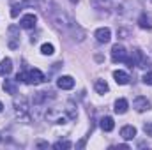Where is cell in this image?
I'll list each match as a JSON object with an SVG mask.
<instances>
[{
    "mask_svg": "<svg viewBox=\"0 0 152 150\" xmlns=\"http://www.w3.org/2000/svg\"><path fill=\"white\" fill-rule=\"evenodd\" d=\"M138 25H140L142 28H152V20H151V16H147V14H142V16L138 18Z\"/></svg>",
    "mask_w": 152,
    "mask_h": 150,
    "instance_id": "obj_20",
    "label": "cell"
},
{
    "mask_svg": "<svg viewBox=\"0 0 152 150\" xmlns=\"http://www.w3.org/2000/svg\"><path fill=\"white\" fill-rule=\"evenodd\" d=\"M94 2H97V0H94ZM104 2H106V4H108V2H110V0H101V7H104Z\"/></svg>",
    "mask_w": 152,
    "mask_h": 150,
    "instance_id": "obj_28",
    "label": "cell"
},
{
    "mask_svg": "<svg viewBox=\"0 0 152 150\" xmlns=\"http://www.w3.org/2000/svg\"><path fill=\"white\" fill-rule=\"evenodd\" d=\"M71 2H78V0H71Z\"/></svg>",
    "mask_w": 152,
    "mask_h": 150,
    "instance_id": "obj_30",
    "label": "cell"
},
{
    "mask_svg": "<svg viewBox=\"0 0 152 150\" xmlns=\"http://www.w3.org/2000/svg\"><path fill=\"white\" fill-rule=\"evenodd\" d=\"M131 60H133V66H136V67H147V58H145V55L142 53V50H138V48L133 50Z\"/></svg>",
    "mask_w": 152,
    "mask_h": 150,
    "instance_id": "obj_7",
    "label": "cell"
},
{
    "mask_svg": "<svg viewBox=\"0 0 152 150\" xmlns=\"http://www.w3.org/2000/svg\"><path fill=\"white\" fill-rule=\"evenodd\" d=\"M39 2H41V0H20V4H21L23 7H37Z\"/></svg>",
    "mask_w": 152,
    "mask_h": 150,
    "instance_id": "obj_22",
    "label": "cell"
},
{
    "mask_svg": "<svg viewBox=\"0 0 152 150\" xmlns=\"http://www.w3.org/2000/svg\"><path fill=\"white\" fill-rule=\"evenodd\" d=\"M41 53H42V55H53V53H55V48H53V44H50V42H44V44L41 46Z\"/></svg>",
    "mask_w": 152,
    "mask_h": 150,
    "instance_id": "obj_21",
    "label": "cell"
},
{
    "mask_svg": "<svg viewBox=\"0 0 152 150\" xmlns=\"http://www.w3.org/2000/svg\"><path fill=\"white\" fill-rule=\"evenodd\" d=\"M143 131H145V134H147V136H151V138H152V122H149V124H145V125H143Z\"/></svg>",
    "mask_w": 152,
    "mask_h": 150,
    "instance_id": "obj_26",
    "label": "cell"
},
{
    "mask_svg": "<svg viewBox=\"0 0 152 150\" xmlns=\"http://www.w3.org/2000/svg\"><path fill=\"white\" fill-rule=\"evenodd\" d=\"M127 108H129V103L126 101V99H117L115 101V113H118V115H124V113L127 111Z\"/></svg>",
    "mask_w": 152,
    "mask_h": 150,
    "instance_id": "obj_17",
    "label": "cell"
},
{
    "mask_svg": "<svg viewBox=\"0 0 152 150\" xmlns=\"http://www.w3.org/2000/svg\"><path fill=\"white\" fill-rule=\"evenodd\" d=\"M4 90H5V94H11V95L18 94V81L16 79H5L4 81Z\"/></svg>",
    "mask_w": 152,
    "mask_h": 150,
    "instance_id": "obj_13",
    "label": "cell"
},
{
    "mask_svg": "<svg viewBox=\"0 0 152 150\" xmlns=\"http://www.w3.org/2000/svg\"><path fill=\"white\" fill-rule=\"evenodd\" d=\"M21 7H23L21 4H12V7H11V16H12V18H16V16L20 14Z\"/></svg>",
    "mask_w": 152,
    "mask_h": 150,
    "instance_id": "obj_23",
    "label": "cell"
},
{
    "mask_svg": "<svg viewBox=\"0 0 152 150\" xmlns=\"http://www.w3.org/2000/svg\"><path fill=\"white\" fill-rule=\"evenodd\" d=\"M113 78L118 85H127L129 83V74L126 71H113Z\"/></svg>",
    "mask_w": 152,
    "mask_h": 150,
    "instance_id": "obj_16",
    "label": "cell"
},
{
    "mask_svg": "<svg viewBox=\"0 0 152 150\" xmlns=\"http://www.w3.org/2000/svg\"><path fill=\"white\" fill-rule=\"evenodd\" d=\"M48 99H53V92H37V94H34L32 103H34V106H41V104H46Z\"/></svg>",
    "mask_w": 152,
    "mask_h": 150,
    "instance_id": "obj_8",
    "label": "cell"
},
{
    "mask_svg": "<svg viewBox=\"0 0 152 150\" xmlns=\"http://www.w3.org/2000/svg\"><path fill=\"white\" fill-rule=\"evenodd\" d=\"M46 120L51 124H66L71 118H69V113L66 111V108H62V110L60 108H50L46 111Z\"/></svg>",
    "mask_w": 152,
    "mask_h": 150,
    "instance_id": "obj_4",
    "label": "cell"
},
{
    "mask_svg": "<svg viewBox=\"0 0 152 150\" xmlns=\"http://www.w3.org/2000/svg\"><path fill=\"white\" fill-rule=\"evenodd\" d=\"M9 36H11L9 48L16 50V48H18V44H20V34H18V28H16L14 25H11V27H9Z\"/></svg>",
    "mask_w": 152,
    "mask_h": 150,
    "instance_id": "obj_12",
    "label": "cell"
},
{
    "mask_svg": "<svg viewBox=\"0 0 152 150\" xmlns=\"http://www.w3.org/2000/svg\"><path fill=\"white\" fill-rule=\"evenodd\" d=\"M142 79H143V83H145V85H152V73H145Z\"/></svg>",
    "mask_w": 152,
    "mask_h": 150,
    "instance_id": "obj_25",
    "label": "cell"
},
{
    "mask_svg": "<svg viewBox=\"0 0 152 150\" xmlns=\"http://www.w3.org/2000/svg\"><path fill=\"white\" fill-rule=\"evenodd\" d=\"M53 147H55V149H71L73 143H71V141H57Z\"/></svg>",
    "mask_w": 152,
    "mask_h": 150,
    "instance_id": "obj_24",
    "label": "cell"
},
{
    "mask_svg": "<svg viewBox=\"0 0 152 150\" xmlns=\"http://www.w3.org/2000/svg\"><path fill=\"white\" fill-rule=\"evenodd\" d=\"M133 108H134L136 111H140V113L149 111V110H151V103L147 101V97H142V95H140V97H136V99L133 101Z\"/></svg>",
    "mask_w": 152,
    "mask_h": 150,
    "instance_id": "obj_9",
    "label": "cell"
},
{
    "mask_svg": "<svg viewBox=\"0 0 152 150\" xmlns=\"http://www.w3.org/2000/svg\"><path fill=\"white\" fill-rule=\"evenodd\" d=\"M14 111H16V117L20 120H25L28 122L30 120V106H28V101L27 97H16L14 99Z\"/></svg>",
    "mask_w": 152,
    "mask_h": 150,
    "instance_id": "obj_3",
    "label": "cell"
},
{
    "mask_svg": "<svg viewBox=\"0 0 152 150\" xmlns=\"http://www.w3.org/2000/svg\"><path fill=\"white\" fill-rule=\"evenodd\" d=\"M94 36H96V39H97L99 42L106 44V42H110V39H112V30L106 28V27H103V28H97Z\"/></svg>",
    "mask_w": 152,
    "mask_h": 150,
    "instance_id": "obj_10",
    "label": "cell"
},
{
    "mask_svg": "<svg viewBox=\"0 0 152 150\" xmlns=\"http://www.w3.org/2000/svg\"><path fill=\"white\" fill-rule=\"evenodd\" d=\"M120 136H122L124 140H133V138L136 136V127H133V125H124V127L120 129Z\"/></svg>",
    "mask_w": 152,
    "mask_h": 150,
    "instance_id": "obj_14",
    "label": "cell"
},
{
    "mask_svg": "<svg viewBox=\"0 0 152 150\" xmlns=\"http://www.w3.org/2000/svg\"><path fill=\"white\" fill-rule=\"evenodd\" d=\"M115 127V122L112 117H103L101 118V129L103 131H106V133H110V131H113Z\"/></svg>",
    "mask_w": 152,
    "mask_h": 150,
    "instance_id": "obj_18",
    "label": "cell"
},
{
    "mask_svg": "<svg viewBox=\"0 0 152 150\" xmlns=\"http://www.w3.org/2000/svg\"><path fill=\"white\" fill-rule=\"evenodd\" d=\"M94 88H96V92H97V94H106V92L110 90V87H108V83H106L104 79H96Z\"/></svg>",
    "mask_w": 152,
    "mask_h": 150,
    "instance_id": "obj_19",
    "label": "cell"
},
{
    "mask_svg": "<svg viewBox=\"0 0 152 150\" xmlns=\"http://www.w3.org/2000/svg\"><path fill=\"white\" fill-rule=\"evenodd\" d=\"M126 58H127L126 48L122 44H115L113 48H112V60L117 64V62H126Z\"/></svg>",
    "mask_w": 152,
    "mask_h": 150,
    "instance_id": "obj_5",
    "label": "cell"
},
{
    "mask_svg": "<svg viewBox=\"0 0 152 150\" xmlns=\"http://www.w3.org/2000/svg\"><path fill=\"white\" fill-rule=\"evenodd\" d=\"M51 21H53L58 28H62V30H75V28H78V25L73 21V18H69V16H67L66 12H62L60 9H55V11L51 12Z\"/></svg>",
    "mask_w": 152,
    "mask_h": 150,
    "instance_id": "obj_1",
    "label": "cell"
},
{
    "mask_svg": "<svg viewBox=\"0 0 152 150\" xmlns=\"http://www.w3.org/2000/svg\"><path fill=\"white\" fill-rule=\"evenodd\" d=\"M2 110H4V104H2V103H0V111H2Z\"/></svg>",
    "mask_w": 152,
    "mask_h": 150,
    "instance_id": "obj_29",
    "label": "cell"
},
{
    "mask_svg": "<svg viewBox=\"0 0 152 150\" xmlns=\"http://www.w3.org/2000/svg\"><path fill=\"white\" fill-rule=\"evenodd\" d=\"M37 147L39 149H48V143H44V141H37Z\"/></svg>",
    "mask_w": 152,
    "mask_h": 150,
    "instance_id": "obj_27",
    "label": "cell"
},
{
    "mask_svg": "<svg viewBox=\"0 0 152 150\" xmlns=\"http://www.w3.org/2000/svg\"><path fill=\"white\" fill-rule=\"evenodd\" d=\"M36 23H37V16L36 14H25V16H21V20H20V27L21 28H27V30H30V28H34L36 27Z\"/></svg>",
    "mask_w": 152,
    "mask_h": 150,
    "instance_id": "obj_6",
    "label": "cell"
},
{
    "mask_svg": "<svg viewBox=\"0 0 152 150\" xmlns=\"http://www.w3.org/2000/svg\"><path fill=\"white\" fill-rule=\"evenodd\" d=\"M57 87L62 88V90H71V88L75 87V79H73V76H60V78L57 79Z\"/></svg>",
    "mask_w": 152,
    "mask_h": 150,
    "instance_id": "obj_11",
    "label": "cell"
},
{
    "mask_svg": "<svg viewBox=\"0 0 152 150\" xmlns=\"http://www.w3.org/2000/svg\"><path fill=\"white\" fill-rule=\"evenodd\" d=\"M11 71H12V60L11 58H4L0 62V76L11 74Z\"/></svg>",
    "mask_w": 152,
    "mask_h": 150,
    "instance_id": "obj_15",
    "label": "cell"
},
{
    "mask_svg": "<svg viewBox=\"0 0 152 150\" xmlns=\"http://www.w3.org/2000/svg\"><path fill=\"white\" fill-rule=\"evenodd\" d=\"M0 141H2V138H0Z\"/></svg>",
    "mask_w": 152,
    "mask_h": 150,
    "instance_id": "obj_31",
    "label": "cell"
},
{
    "mask_svg": "<svg viewBox=\"0 0 152 150\" xmlns=\"http://www.w3.org/2000/svg\"><path fill=\"white\" fill-rule=\"evenodd\" d=\"M16 79L23 81V83H28V85H39V83H42L46 78H44V74H42L39 69H30V71H27V73H20V74L16 76Z\"/></svg>",
    "mask_w": 152,
    "mask_h": 150,
    "instance_id": "obj_2",
    "label": "cell"
}]
</instances>
